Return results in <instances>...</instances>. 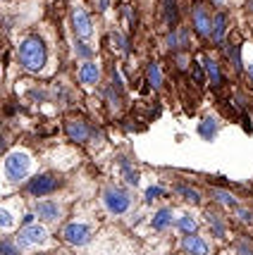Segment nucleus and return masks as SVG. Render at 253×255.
Wrapping results in <instances>:
<instances>
[{"instance_id":"18","label":"nucleus","mask_w":253,"mask_h":255,"mask_svg":"<svg viewBox=\"0 0 253 255\" xmlns=\"http://www.w3.org/2000/svg\"><path fill=\"white\" fill-rule=\"evenodd\" d=\"M206 72H208V77H210V81L215 84V86H220L222 84V72H220V65L215 62V60H206Z\"/></svg>"},{"instance_id":"8","label":"nucleus","mask_w":253,"mask_h":255,"mask_svg":"<svg viewBox=\"0 0 253 255\" xmlns=\"http://www.w3.org/2000/svg\"><path fill=\"white\" fill-rule=\"evenodd\" d=\"M36 217L43 220L45 224L57 222L62 217V208L57 203H53V200H41V203H36Z\"/></svg>"},{"instance_id":"10","label":"nucleus","mask_w":253,"mask_h":255,"mask_svg":"<svg viewBox=\"0 0 253 255\" xmlns=\"http://www.w3.org/2000/svg\"><path fill=\"white\" fill-rule=\"evenodd\" d=\"M210 19L208 12L203 5H194V29L198 31V36H210Z\"/></svg>"},{"instance_id":"19","label":"nucleus","mask_w":253,"mask_h":255,"mask_svg":"<svg viewBox=\"0 0 253 255\" xmlns=\"http://www.w3.org/2000/svg\"><path fill=\"white\" fill-rule=\"evenodd\" d=\"M148 81H151L153 89H160V86H163V72H160V67L155 65V62L148 65Z\"/></svg>"},{"instance_id":"15","label":"nucleus","mask_w":253,"mask_h":255,"mask_svg":"<svg viewBox=\"0 0 253 255\" xmlns=\"http://www.w3.org/2000/svg\"><path fill=\"white\" fill-rule=\"evenodd\" d=\"M198 133L206 138V141H213L218 136V120L215 117H206L198 122Z\"/></svg>"},{"instance_id":"25","label":"nucleus","mask_w":253,"mask_h":255,"mask_svg":"<svg viewBox=\"0 0 253 255\" xmlns=\"http://www.w3.org/2000/svg\"><path fill=\"white\" fill-rule=\"evenodd\" d=\"M74 50H77V55L81 57V60H88V57L93 55V53H91V48H88L84 41H77V43H74Z\"/></svg>"},{"instance_id":"29","label":"nucleus","mask_w":253,"mask_h":255,"mask_svg":"<svg viewBox=\"0 0 253 255\" xmlns=\"http://www.w3.org/2000/svg\"><path fill=\"white\" fill-rule=\"evenodd\" d=\"M170 43L177 45V33H172V36H170ZM179 43H182V45L187 43V36H184V31H179Z\"/></svg>"},{"instance_id":"24","label":"nucleus","mask_w":253,"mask_h":255,"mask_svg":"<svg viewBox=\"0 0 253 255\" xmlns=\"http://www.w3.org/2000/svg\"><path fill=\"white\" fill-rule=\"evenodd\" d=\"M177 193H179V196H184L187 200H191V203H198V200H201V193L191 191L189 186H177Z\"/></svg>"},{"instance_id":"3","label":"nucleus","mask_w":253,"mask_h":255,"mask_svg":"<svg viewBox=\"0 0 253 255\" xmlns=\"http://www.w3.org/2000/svg\"><path fill=\"white\" fill-rule=\"evenodd\" d=\"M50 241V232L45 229L43 224H26L24 229H19L14 244L19 246V251L24 248H41Z\"/></svg>"},{"instance_id":"31","label":"nucleus","mask_w":253,"mask_h":255,"mask_svg":"<svg viewBox=\"0 0 253 255\" xmlns=\"http://www.w3.org/2000/svg\"><path fill=\"white\" fill-rule=\"evenodd\" d=\"M108 2H110V0H100V10H105V7H108Z\"/></svg>"},{"instance_id":"4","label":"nucleus","mask_w":253,"mask_h":255,"mask_svg":"<svg viewBox=\"0 0 253 255\" xmlns=\"http://www.w3.org/2000/svg\"><path fill=\"white\" fill-rule=\"evenodd\" d=\"M103 205L110 215H127L132 208V196L120 186H108L103 191Z\"/></svg>"},{"instance_id":"30","label":"nucleus","mask_w":253,"mask_h":255,"mask_svg":"<svg viewBox=\"0 0 253 255\" xmlns=\"http://www.w3.org/2000/svg\"><path fill=\"white\" fill-rule=\"evenodd\" d=\"M237 215L242 217L244 222H251V220H253V215H251V212H246V210H239V208H237Z\"/></svg>"},{"instance_id":"1","label":"nucleus","mask_w":253,"mask_h":255,"mask_svg":"<svg viewBox=\"0 0 253 255\" xmlns=\"http://www.w3.org/2000/svg\"><path fill=\"white\" fill-rule=\"evenodd\" d=\"M33 172V157L26 150H12L2 162V177L10 186H17L31 177Z\"/></svg>"},{"instance_id":"28","label":"nucleus","mask_w":253,"mask_h":255,"mask_svg":"<svg viewBox=\"0 0 253 255\" xmlns=\"http://www.w3.org/2000/svg\"><path fill=\"white\" fill-rule=\"evenodd\" d=\"M230 55H232V62L237 65V69H242V57H239V50H237V48H232Z\"/></svg>"},{"instance_id":"20","label":"nucleus","mask_w":253,"mask_h":255,"mask_svg":"<svg viewBox=\"0 0 253 255\" xmlns=\"http://www.w3.org/2000/svg\"><path fill=\"white\" fill-rule=\"evenodd\" d=\"M213 196H215V200H218L220 205H227V208H237V205H239V203H237V198H234L232 193H227V191H222V189L213 191Z\"/></svg>"},{"instance_id":"17","label":"nucleus","mask_w":253,"mask_h":255,"mask_svg":"<svg viewBox=\"0 0 253 255\" xmlns=\"http://www.w3.org/2000/svg\"><path fill=\"white\" fill-rule=\"evenodd\" d=\"M177 229L184 234V236H189V234H196L198 232V222L191 217V215H179V220H177Z\"/></svg>"},{"instance_id":"14","label":"nucleus","mask_w":253,"mask_h":255,"mask_svg":"<svg viewBox=\"0 0 253 255\" xmlns=\"http://www.w3.org/2000/svg\"><path fill=\"white\" fill-rule=\"evenodd\" d=\"M225 31H227V17L220 12V14L210 22V36H213V41L222 45L225 43Z\"/></svg>"},{"instance_id":"32","label":"nucleus","mask_w":253,"mask_h":255,"mask_svg":"<svg viewBox=\"0 0 253 255\" xmlns=\"http://www.w3.org/2000/svg\"><path fill=\"white\" fill-rule=\"evenodd\" d=\"M249 77H251V81H253V65L249 67Z\"/></svg>"},{"instance_id":"13","label":"nucleus","mask_w":253,"mask_h":255,"mask_svg":"<svg viewBox=\"0 0 253 255\" xmlns=\"http://www.w3.org/2000/svg\"><path fill=\"white\" fill-rule=\"evenodd\" d=\"M17 224V210L14 205H0V232H10Z\"/></svg>"},{"instance_id":"16","label":"nucleus","mask_w":253,"mask_h":255,"mask_svg":"<svg viewBox=\"0 0 253 255\" xmlns=\"http://www.w3.org/2000/svg\"><path fill=\"white\" fill-rule=\"evenodd\" d=\"M153 229L155 232H163V229H167L170 224H172V210L170 208H163V210H158L153 215Z\"/></svg>"},{"instance_id":"11","label":"nucleus","mask_w":253,"mask_h":255,"mask_svg":"<svg viewBox=\"0 0 253 255\" xmlns=\"http://www.w3.org/2000/svg\"><path fill=\"white\" fill-rule=\"evenodd\" d=\"M79 79H81V84H86V86H93L96 81L100 79V67L96 62H91L86 60L84 65L79 67Z\"/></svg>"},{"instance_id":"21","label":"nucleus","mask_w":253,"mask_h":255,"mask_svg":"<svg viewBox=\"0 0 253 255\" xmlns=\"http://www.w3.org/2000/svg\"><path fill=\"white\" fill-rule=\"evenodd\" d=\"M165 19L170 26L177 24V7H175V0H165Z\"/></svg>"},{"instance_id":"9","label":"nucleus","mask_w":253,"mask_h":255,"mask_svg":"<svg viewBox=\"0 0 253 255\" xmlns=\"http://www.w3.org/2000/svg\"><path fill=\"white\" fill-rule=\"evenodd\" d=\"M55 189H57V179L53 174H41V177L31 179V184H29V193H33V196H43V193H50Z\"/></svg>"},{"instance_id":"7","label":"nucleus","mask_w":253,"mask_h":255,"mask_svg":"<svg viewBox=\"0 0 253 255\" xmlns=\"http://www.w3.org/2000/svg\"><path fill=\"white\" fill-rule=\"evenodd\" d=\"M182 251H184L187 255H208L210 246H208V241H206L203 236H198V234H189V236H184V241H182Z\"/></svg>"},{"instance_id":"12","label":"nucleus","mask_w":253,"mask_h":255,"mask_svg":"<svg viewBox=\"0 0 253 255\" xmlns=\"http://www.w3.org/2000/svg\"><path fill=\"white\" fill-rule=\"evenodd\" d=\"M67 133L69 138H74L77 143H84L91 138V127L84 122H67Z\"/></svg>"},{"instance_id":"22","label":"nucleus","mask_w":253,"mask_h":255,"mask_svg":"<svg viewBox=\"0 0 253 255\" xmlns=\"http://www.w3.org/2000/svg\"><path fill=\"white\" fill-rule=\"evenodd\" d=\"M208 220H210V229H213V234L222 239V236H225V224H222V220H218L213 212H208Z\"/></svg>"},{"instance_id":"2","label":"nucleus","mask_w":253,"mask_h":255,"mask_svg":"<svg viewBox=\"0 0 253 255\" xmlns=\"http://www.w3.org/2000/svg\"><path fill=\"white\" fill-rule=\"evenodd\" d=\"M45 60H48V50H45V43L38 38V36H29L24 38L22 45H19V62L26 72H41L45 67Z\"/></svg>"},{"instance_id":"6","label":"nucleus","mask_w":253,"mask_h":255,"mask_svg":"<svg viewBox=\"0 0 253 255\" xmlns=\"http://www.w3.org/2000/svg\"><path fill=\"white\" fill-rule=\"evenodd\" d=\"M72 24H74V31H77L79 41H88L93 36V24H91V17H88L86 10L77 7L74 14H72Z\"/></svg>"},{"instance_id":"26","label":"nucleus","mask_w":253,"mask_h":255,"mask_svg":"<svg viewBox=\"0 0 253 255\" xmlns=\"http://www.w3.org/2000/svg\"><path fill=\"white\" fill-rule=\"evenodd\" d=\"M237 255H253V248L249 241H239L237 244Z\"/></svg>"},{"instance_id":"27","label":"nucleus","mask_w":253,"mask_h":255,"mask_svg":"<svg viewBox=\"0 0 253 255\" xmlns=\"http://www.w3.org/2000/svg\"><path fill=\"white\" fill-rule=\"evenodd\" d=\"M203 77H206V69H203V67H196V69H194V81H196V84H203Z\"/></svg>"},{"instance_id":"33","label":"nucleus","mask_w":253,"mask_h":255,"mask_svg":"<svg viewBox=\"0 0 253 255\" xmlns=\"http://www.w3.org/2000/svg\"><path fill=\"white\" fill-rule=\"evenodd\" d=\"M213 2H215V5H222V2H225V0H213Z\"/></svg>"},{"instance_id":"23","label":"nucleus","mask_w":253,"mask_h":255,"mask_svg":"<svg viewBox=\"0 0 253 255\" xmlns=\"http://www.w3.org/2000/svg\"><path fill=\"white\" fill-rule=\"evenodd\" d=\"M19 246L14 241H0V255H19Z\"/></svg>"},{"instance_id":"5","label":"nucleus","mask_w":253,"mask_h":255,"mask_svg":"<svg viewBox=\"0 0 253 255\" xmlns=\"http://www.w3.org/2000/svg\"><path fill=\"white\" fill-rule=\"evenodd\" d=\"M62 239L72 246H84L91 239V224L88 222H69L62 229Z\"/></svg>"}]
</instances>
